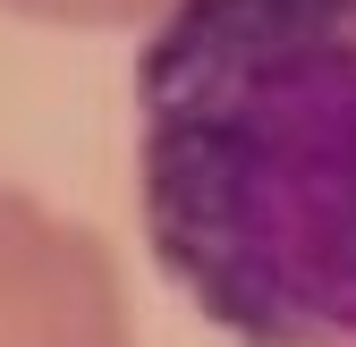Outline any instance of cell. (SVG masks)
Returning <instances> with one entry per match:
<instances>
[{
    "label": "cell",
    "mask_w": 356,
    "mask_h": 347,
    "mask_svg": "<svg viewBox=\"0 0 356 347\" xmlns=\"http://www.w3.org/2000/svg\"><path fill=\"white\" fill-rule=\"evenodd\" d=\"M153 263L238 347H356V0H170L136 60Z\"/></svg>",
    "instance_id": "cell-1"
},
{
    "label": "cell",
    "mask_w": 356,
    "mask_h": 347,
    "mask_svg": "<svg viewBox=\"0 0 356 347\" xmlns=\"http://www.w3.org/2000/svg\"><path fill=\"white\" fill-rule=\"evenodd\" d=\"M0 347H136L119 254L26 187H0Z\"/></svg>",
    "instance_id": "cell-2"
},
{
    "label": "cell",
    "mask_w": 356,
    "mask_h": 347,
    "mask_svg": "<svg viewBox=\"0 0 356 347\" xmlns=\"http://www.w3.org/2000/svg\"><path fill=\"white\" fill-rule=\"evenodd\" d=\"M9 17H34V26H153L170 0H0Z\"/></svg>",
    "instance_id": "cell-3"
}]
</instances>
